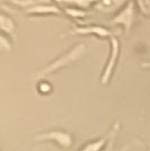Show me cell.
Segmentation results:
<instances>
[{"label": "cell", "instance_id": "cell-1", "mask_svg": "<svg viewBox=\"0 0 150 151\" xmlns=\"http://www.w3.org/2000/svg\"><path fill=\"white\" fill-rule=\"evenodd\" d=\"M87 53V46L84 43H79V44L75 45L74 47H71L70 50H68L66 53L61 54L60 57H58L56 60L51 61L49 64H46L44 68L41 70H38L36 72V78L41 79L44 78L45 76L53 73L58 70L62 69L64 67H68L70 64L75 63L76 61L80 60L86 55Z\"/></svg>", "mask_w": 150, "mask_h": 151}, {"label": "cell", "instance_id": "cell-2", "mask_svg": "<svg viewBox=\"0 0 150 151\" xmlns=\"http://www.w3.org/2000/svg\"><path fill=\"white\" fill-rule=\"evenodd\" d=\"M137 10L138 8L134 0H130L118 13L114 14V16L110 20V25L121 26L126 33H129L136 23Z\"/></svg>", "mask_w": 150, "mask_h": 151}, {"label": "cell", "instance_id": "cell-3", "mask_svg": "<svg viewBox=\"0 0 150 151\" xmlns=\"http://www.w3.org/2000/svg\"><path fill=\"white\" fill-rule=\"evenodd\" d=\"M34 141L36 142H52L59 145L60 148L68 150L74 145V137L68 131L61 130H51L48 132L38 133L34 137Z\"/></svg>", "mask_w": 150, "mask_h": 151}, {"label": "cell", "instance_id": "cell-4", "mask_svg": "<svg viewBox=\"0 0 150 151\" xmlns=\"http://www.w3.org/2000/svg\"><path fill=\"white\" fill-rule=\"evenodd\" d=\"M120 50H121V45H120L119 38L115 37V36L110 37V54H108L107 62L105 64L104 70H103L102 77H100L102 85H107L111 80L113 73H114V70L116 68V64H118Z\"/></svg>", "mask_w": 150, "mask_h": 151}, {"label": "cell", "instance_id": "cell-5", "mask_svg": "<svg viewBox=\"0 0 150 151\" xmlns=\"http://www.w3.org/2000/svg\"><path fill=\"white\" fill-rule=\"evenodd\" d=\"M118 31H112L111 28H107L100 25H79L75 26L69 32L64 34L67 35H81V36H96L100 38H108L115 36Z\"/></svg>", "mask_w": 150, "mask_h": 151}, {"label": "cell", "instance_id": "cell-6", "mask_svg": "<svg viewBox=\"0 0 150 151\" xmlns=\"http://www.w3.org/2000/svg\"><path fill=\"white\" fill-rule=\"evenodd\" d=\"M24 13L30 16H45V15H61L63 14V10L52 2H45L28 7L24 9Z\"/></svg>", "mask_w": 150, "mask_h": 151}, {"label": "cell", "instance_id": "cell-7", "mask_svg": "<svg viewBox=\"0 0 150 151\" xmlns=\"http://www.w3.org/2000/svg\"><path fill=\"white\" fill-rule=\"evenodd\" d=\"M130 0H98L95 6L94 9L102 12L105 14L118 13L123 6H125Z\"/></svg>", "mask_w": 150, "mask_h": 151}, {"label": "cell", "instance_id": "cell-8", "mask_svg": "<svg viewBox=\"0 0 150 151\" xmlns=\"http://www.w3.org/2000/svg\"><path fill=\"white\" fill-rule=\"evenodd\" d=\"M0 29L9 37H15V35H16V31H17L16 23L6 13L0 14Z\"/></svg>", "mask_w": 150, "mask_h": 151}, {"label": "cell", "instance_id": "cell-9", "mask_svg": "<svg viewBox=\"0 0 150 151\" xmlns=\"http://www.w3.org/2000/svg\"><path fill=\"white\" fill-rule=\"evenodd\" d=\"M98 0H54V2L61 6H72L82 8V9H90L95 6V4Z\"/></svg>", "mask_w": 150, "mask_h": 151}, {"label": "cell", "instance_id": "cell-10", "mask_svg": "<svg viewBox=\"0 0 150 151\" xmlns=\"http://www.w3.org/2000/svg\"><path fill=\"white\" fill-rule=\"evenodd\" d=\"M63 14L66 16H68L70 18L74 19H80V18H86L88 17L90 13L87 9H82V8H78V7H72V6H64L62 9Z\"/></svg>", "mask_w": 150, "mask_h": 151}, {"label": "cell", "instance_id": "cell-11", "mask_svg": "<svg viewBox=\"0 0 150 151\" xmlns=\"http://www.w3.org/2000/svg\"><path fill=\"white\" fill-rule=\"evenodd\" d=\"M107 143V138H102L87 142L79 151H102Z\"/></svg>", "mask_w": 150, "mask_h": 151}, {"label": "cell", "instance_id": "cell-12", "mask_svg": "<svg viewBox=\"0 0 150 151\" xmlns=\"http://www.w3.org/2000/svg\"><path fill=\"white\" fill-rule=\"evenodd\" d=\"M13 5L22 8L23 10L28 7L35 6L38 4H45V2H52V0H9Z\"/></svg>", "mask_w": 150, "mask_h": 151}, {"label": "cell", "instance_id": "cell-13", "mask_svg": "<svg viewBox=\"0 0 150 151\" xmlns=\"http://www.w3.org/2000/svg\"><path fill=\"white\" fill-rule=\"evenodd\" d=\"M138 10L144 16H150V0H134Z\"/></svg>", "mask_w": 150, "mask_h": 151}, {"label": "cell", "instance_id": "cell-14", "mask_svg": "<svg viewBox=\"0 0 150 151\" xmlns=\"http://www.w3.org/2000/svg\"><path fill=\"white\" fill-rule=\"evenodd\" d=\"M38 91L41 95H48L52 91V86L50 82L48 81H41L38 85Z\"/></svg>", "mask_w": 150, "mask_h": 151}, {"label": "cell", "instance_id": "cell-15", "mask_svg": "<svg viewBox=\"0 0 150 151\" xmlns=\"http://www.w3.org/2000/svg\"><path fill=\"white\" fill-rule=\"evenodd\" d=\"M0 45H1V47L4 49V50L6 51H10L12 50V41H10V38H9V36L8 35H6V34H1V36H0Z\"/></svg>", "mask_w": 150, "mask_h": 151}, {"label": "cell", "instance_id": "cell-16", "mask_svg": "<svg viewBox=\"0 0 150 151\" xmlns=\"http://www.w3.org/2000/svg\"><path fill=\"white\" fill-rule=\"evenodd\" d=\"M142 68H144V69H150V61L142 63Z\"/></svg>", "mask_w": 150, "mask_h": 151}]
</instances>
